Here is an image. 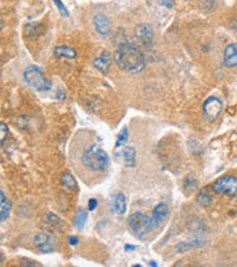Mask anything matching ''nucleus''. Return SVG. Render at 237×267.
<instances>
[{
	"label": "nucleus",
	"instance_id": "obj_13",
	"mask_svg": "<svg viewBox=\"0 0 237 267\" xmlns=\"http://www.w3.org/2000/svg\"><path fill=\"white\" fill-rule=\"evenodd\" d=\"M224 63L226 68H234L237 64V44H229L225 48Z\"/></svg>",
	"mask_w": 237,
	"mask_h": 267
},
{
	"label": "nucleus",
	"instance_id": "obj_26",
	"mask_svg": "<svg viewBox=\"0 0 237 267\" xmlns=\"http://www.w3.org/2000/svg\"><path fill=\"white\" fill-rule=\"evenodd\" d=\"M37 266L36 262H32V260H22V263H21V266Z\"/></svg>",
	"mask_w": 237,
	"mask_h": 267
},
{
	"label": "nucleus",
	"instance_id": "obj_1",
	"mask_svg": "<svg viewBox=\"0 0 237 267\" xmlns=\"http://www.w3.org/2000/svg\"><path fill=\"white\" fill-rule=\"evenodd\" d=\"M114 60L121 70L128 73H140L146 68V58L137 47L121 44L115 50Z\"/></svg>",
	"mask_w": 237,
	"mask_h": 267
},
{
	"label": "nucleus",
	"instance_id": "obj_16",
	"mask_svg": "<svg viewBox=\"0 0 237 267\" xmlns=\"http://www.w3.org/2000/svg\"><path fill=\"white\" fill-rule=\"evenodd\" d=\"M0 196H2V209H0V219L2 222H5L10 215V210H11V204H10L7 196L5 195V192L2 190L0 192Z\"/></svg>",
	"mask_w": 237,
	"mask_h": 267
},
{
	"label": "nucleus",
	"instance_id": "obj_20",
	"mask_svg": "<svg viewBox=\"0 0 237 267\" xmlns=\"http://www.w3.org/2000/svg\"><path fill=\"white\" fill-rule=\"evenodd\" d=\"M44 221H46L48 225H52V226L56 227H62V225H63V222L60 221V218L56 217L55 214H46V215H44Z\"/></svg>",
	"mask_w": 237,
	"mask_h": 267
},
{
	"label": "nucleus",
	"instance_id": "obj_23",
	"mask_svg": "<svg viewBox=\"0 0 237 267\" xmlns=\"http://www.w3.org/2000/svg\"><path fill=\"white\" fill-rule=\"evenodd\" d=\"M96 206H97V200L91 199L89 200V203H88V209L91 210V211H93V210L96 209Z\"/></svg>",
	"mask_w": 237,
	"mask_h": 267
},
{
	"label": "nucleus",
	"instance_id": "obj_11",
	"mask_svg": "<svg viewBox=\"0 0 237 267\" xmlns=\"http://www.w3.org/2000/svg\"><path fill=\"white\" fill-rule=\"evenodd\" d=\"M93 23H95V27L97 33H100L101 36H109L110 33H111V22H110V19L105 15H96L95 18H93Z\"/></svg>",
	"mask_w": 237,
	"mask_h": 267
},
{
	"label": "nucleus",
	"instance_id": "obj_28",
	"mask_svg": "<svg viewBox=\"0 0 237 267\" xmlns=\"http://www.w3.org/2000/svg\"><path fill=\"white\" fill-rule=\"evenodd\" d=\"M150 266H156V263L152 260V262H150Z\"/></svg>",
	"mask_w": 237,
	"mask_h": 267
},
{
	"label": "nucleus",
	"instance_id": "obj_7",
	"mask_svg": "<svg viewBox=\"0 0 237 267\" xmlns=\"http://www.w3.org/2000/svg\"><path fill=\"white\" fill-rule=\"evenodd\" d=\"M221 111H222V103L218 97H214V96L209 97L203 105V115L210 122L215 121L219 117Z\"/></svg>",
	"mask_w": 237,
	"mask_h": 267
},
{
	"label": "nucleus",
	"instance_id": "obj_24",
	"mask_svg": "<svg viewBox=\"0 0 237 267\" xmlns=\"http://www.w3.org/2000/svg\"><path fill=\"white\" fill-rule=\"evenodd\" d=\"M160 5L164 6V7H167V9H170V7H173V0H159Z\"/></svg>",
	"mask_w": 237,
	"mask_h": 267
},
{
	"label": "nucleus",
	"instance_id": "obj_3",
	"mask_svg": "<svg viewBox=\"0 0 237 267\" xmlns=\"http://www.w3.org/2000/svg\"><path fill=\"white\" fill-rule=\"evenodd\" d=\"M129 229L132 230V233L137 237H146L150 231H152L154 225L151 221V217L146 215L144 213H133L129 215L128 219Z\"/></svg>",
	"mask_w": 237,
	"mask_h": 267
},
{
	"label": "nucleus",
	"instance_id": "obj_18",
	"mask_svg": "<svg viewBox=\"0 0 237 267\" xmlns=\"http://www.w3.org/2000/svg\"><path fill=\"white\" fill-rule=\"evenodd\" d=\"M62 184H63L64 188L69 190H73L77 188V182L74 180V177L72 176V174H69V173H66V174L62 176Z\"/></svg>",
	"mask_w": 237,
	"mask_h": 267
},
{
	"label": "nucleus",
	"instance_id": "obj_21",
	"mask_svg": "<svg viewBox=\"0 0 237 267\" xmlns=\"http://www.w3.org/2000/svg\"><path fill=\"white\" fill-rule=\"evenodd\" d=\"M126 140H128V129H123L122 131H121V135H119L118 140H117V144H115V148L118 150L119 147H122L125 143H126Z\"/></svg>",
	"mask_w": 237,
	"mask_h": 267
},
{
	"label": "nucleus",
	"instance_id": "obj_5",
	"mask_svg": "<svg viewBox=\"0 0 237 267\" xmlns=\"http://www.w3.org/2000/svg\"><path fill=\"white\" fill-rule=\"evenodd\" d=\"M213 190L219 195L237 196V178L232 176H225L218 178L213 185Z\"/></svg>",
	"mask_w": 237,
	"mask_h": 267
},
{
	"label": "nucleus",
	"instance_id": "obj_15",
	"mask_svg": "<svg viewBox=\"0 0 237 267\" xmlns=\"http://www.w3.org/2000/svg\"><path fill=\"white\" fill-rule=\"evenodd\" d=\"M54 55L56 58H66V59H74L77 56V52L70 48V47H56L54 50Z\"/></svg>",
	"mask_w": 237,
	"mask_h": 267
},
{
	"label": "nucleus",
	"instance_id": "obj_19",
	"mask_svg": "<svg viewBox=\"0 0 237 267\" xmlns=\"http://www.w3.org/2000/svg\"><path fill=\"white\" fill-rule=\"evenodd\" d=\"M196 202H197V204H200V206H203V207H207V206H210L211 195L209 193V190L207 189L201 190L200 193L197 195Z\"/></svg>",
	"mask_w": 237,
	"mask_h": 267
},
{
	"label": "nucleus",
	"instance_id": "obj_22",
	"mask_svg": "<svg viewBox=\"0 0 237 267\" xmlns=\"http://www.w3.org/2000/svg\"><path fill=\"white\" fill-rule=\"evenodd\" d=\"M0 127H2V136H0V140L5 141L6 136H7V126H6L5 123L2 122L0 123Z\"/></svg>",
	"mask_w": 237,
	"mask_h": 267
},
{
	"label": "nucleus",
	"instance_id": "obj_12",
	"mask_svg": "<svg viewBox=\"0 0 237 267\" xmlns=\"http://www.w3.org/2000/svg\"><path fill=\"white\" fill-rule=\"evenodd\" d=\"M136 37L142 41L144 46H151L154 41V32L148 25H140L136 29Z\"/></svg>",
	"mask_w": 237,
	"mask_h": 267
},
{
	"label": "nucleus",
	"instance_id": "obj_14",
	"mask_svg": "<svg viewBox=\"0 0 237 267\" xmlns=\"http://www.w3.org/2000/svg\"><path fill=\"white\" fill-rule=\"evenodd\" d=\"M110 64H111V60H110V55L107 54V52H103V54L99 55L97 58L93 59V66L101 73L109 72Z\"/></svg>",
	"mask_w": 237,
	"mask_h": 267
},
{
	"label": "nucleus",
	"instance_id": "obj_25",
	"mask_svg": "<svg viewBox=\"0 0 237 267\" xmlns=\"http://www.w3.org/2000/svg\"><path fill=\"white\" fill-rule=\"evenodd\" d=\"M69 243H70V245H77L78 244V237H76V236H72V237H69Z\"/></svg>",
	"mask_w": 237,
	"mask_h": 267
},
{
	"label": "nucleus",
	"instance_id": "obj_6",
	"mask_svg": "<svg viewBox=\"0 0 237 267\" xmlns=\"http://www.w3.org/2000/svg\"><path fill=\"white\" fill-rule=\"evenodd\" d=\"M33 244L43 254H51L56 251V241L48 233H39L33 240Z\"/></svg>",
	"mask_w": 237,
	"mask_h": 267
},
{
	"label": "nucleus",
	"instance_id": "obj_2",
	"mask_svg": "<svg viewBox=\"0 0 237 267\" xmlns=\"http://www.w3.org/2000/svg\"><path fill=\"white\" fill-rule=\"evenodd\" d=\"M109 155L100 147L92 145L89 148L84 151L82 154V163L84 166L92 172H103L109 166Z\"/></svg>",
	"mask_w": 237,
	"mask_h": 267
},
{
	"label": "nucleus",
	"instance_id": "obj_27",
	"mask_svg": "<svg viewBox=\"0 0 237 267\" xmlns=\"http://www.w3.org/2000/svg\"><path fill=\"white\" fill-rule=\"evenodd\" d=\"M134 249V247H132V245H126L125 247V251H133Z\"/></svg>",
	"mask_w": 237,
	"mask_h": 267
},
{
	"label": "nucleus",
	"instance_id": "obj_9",
	"mask_svg": "<svg viewBox=\"0 0 237 267\" xmlns=\"http://www.w3.org/2000/svg\"><path fill=\"white\" fill-rule=\"evenodd\" d=\"M167 214H169V207H167V204L160 203L156 206L152 214H151V221H152V225L154 227H158L162 223V222L166 219L167 217Z\"/></svg>",
	"mask_w": 237,
	"mask_h": 267
},
{
	"label": "nucleus",
	"instance_id": "obj_8",
	"mask_svg": "<svg viewBox=\"0 0 237 267\" xmlns=\"http://www.w3.org/2000/svg\"><path fill=\"white\" fill-rule=\"evenodd\" d=\"M115 159L123 163V166L133 168L136 164V150L133 147H123L122 150L115 152Z\"/></svg>",
	"mask_w": 237,
	"mask_h": 267
},
{
	"label": "nucleus",
	"instance_id": "obj_17",
	"mask_svg": "<svg viewBox=\"0 0 237 267\" xmlns=\"http://www.w3.org/2000/svg\"><path fill=\"white\" fill-rule=\"evenodd\" d=\"M87 218H88L87 211L84 209H78L77 214H76V217H74V226L77 227V229H82V227L85 226Z\"/></svg>",
	"mask_w": 237,
	"mask_h": 267
},
{
	"label": "nucleus",
	"instance_id": "obj_4",
	"mask_svg": "<svg viewBox=\"0 0 237 267\" xmlns=\"http://www.w3.org/2000/svg\"><path fill=\"white\" fill-rule=\"evenodd\" d=\"M23 80L27 85L32 86L37 91H48L51 88V82L47 80L43 70L37 66H29L23 72Z\"/></svg>",
	"mask_w": 237,
	"mask_h": 267
},
{
	"label": "nucleus",
	"instance_id": "obj_10",
	"mask_svg": "<svg viewBox=\"0 0 237 267\" xmlns=\"http://www.w3.org/2000/svg\"><path fill=\"white\" fill-rule=\"evenodd\" d=\"M110 209H111V213L117 214V215H121V214L125 213V210H126V199H125V196L122 193H117V195L111 196Z\"/></svg>",
	"mask_w": 237,
	"mask_h": 267
}]
</instances>
